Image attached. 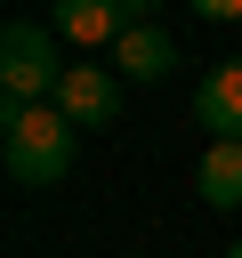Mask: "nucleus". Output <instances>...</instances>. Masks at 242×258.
I'll return each instance as SVG.
<instances>
[{"mask_svg": "<svg viewBox=\"0 0 242 258\" xmlns=\"http://www.w3.org/2000/svg\"><path fill=\"white\" fill-rule=\"evenodd\" d=\"M73 145H81V129L56 105H8L0 113V161L16 185H56L73 169Z\"/></svg>", "mask_w": 242, "mask_h": 258, "instance_id": "1", "label": "nucleus"}, {"mask_svg": "<svg viewBox=\"0 0 242 258\" xmlns=\"http://www.w3.org/2000/svg\"><path fill=\"white\" fill-rule=\"evenodd\" d=\"M56 81H65V56H56V32L16 16L0 32V89L8 105H56Z\"/></svg>", "mask_w": 242, "mask_h": 258, "instance_id": "2", "label": "nucleus"}, {"mask_svg": "<svg viewBox=\"0 0 242 258\" xmlns=\"http://www.w3.org/2000/svg\"><path fill=\"white\" fill-rule=\"evenodd\" d=\"M137 24H153V0H56V8H48V32H56V40H81V48L121 40V32H137Z\"/></svg>", "mask_w": 242, "mask_h": 258, "instance_id": "3", "label": "nucleus"}, {"mask_svg": "<svg viewBox=\"0 0 242 258\" xmlns=\"http://www.w3.org/2000/svg\"><path fill=\"white\" fill-rule=\"evenodd\" d=\"M56 113H65L73 129H113V121H121V81H113L105 64H65Z\"/></svg>", "mask_w": 242, "mask_h": 258, "instance_id": "4", "label": "nucleus"}, {"mask_svg": "<svg viewBox=\"0 0 242 258\" xmlns=\"http://www.w3.org/2000/svg\"><path fill=\"white\" fill-rule=\"evenodd\" d=\"M194 121L210 129V145H242V56L210 64L194 81Z\"/></svg>", "mask_w": 242, "mask_h": 258, "instance_id": "5", "label": "nucleus"}, {"mask_svg": "<svg viewBox=\"0 0 242 258\" xmlns=\"http://www.w3.org/2000/svg\"><path fill=\"white\" fill-rule=\"evenodd\" d=\"M169 64H177V40L161 24H137V32L113 40V73L121 81H169Z\"/></svg>", "mask_w": 242, "mask_h": 258, "instance_id": "6", "label": "nucleus"}, {"mask_svg": "<svg viewBox=\"0 0 242 258\" xmlns=\"http://www.w3.org/2000/svg\"><path fill=\"white\" fill-rule=\"evenodd\" d=\"M194 185H202L210 210H242V145H210L202 169H194Z\"/></svg>", "mask_w": 242, "mask_h": 258, "instance_id": "7", "label": "nucleus"}, {"mask_svg": "<svg viewBox=\"0 0 242 258\" xmlns=\"http://www.w3.org/2000/svg\"><path fill=\"white\" fill-rule=\"evenodd\" d=\"M202 16H210V24H234V16H242V0H202Z\"/></svg>", "mask_w": 242, "mask_h": 258, "instance_id": "8", "label": "nucleus"}, {"mask_svg": "<svg viewBox=\"0 0 242 258\" xmlns=\"http://www.w3.org/2000/svg\"><path fill=\"white\" fill-rule=\"evenodd\" d=\"M226 258H242V242H234V250H226Z\"/></svg>", "mask_w": 242, "mask_h": 258, "instance_id": "9", "label": "nucleus"}]
</instances>
